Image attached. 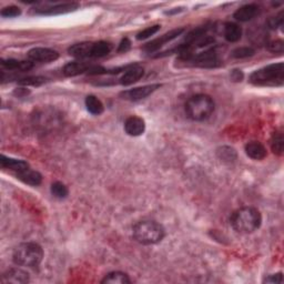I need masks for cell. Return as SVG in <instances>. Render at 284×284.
Segmentation results:
<instances>
[{"label":"cell","instance_id":"6da1fadb","mask_svg":"<svg viewBox=\"0 0 284 284\" xmlns=\"http://www.w3.org/2000/svg\"><path fill=\"white\" fill-rule=\"evenodd\" d=\"M230 222L238 233L250 234L261 227L262 216L258 209L253 207H243L233 212Z\"/></svg>","mask_w":284,"mask_h":284},{"label":"cell","instance_id":"7a4b0ae2","mask_svg":"<svg viewBox=\"0 0 284 284\" xmlns=\"http://www.w3.org/2000/svg\"><path fill=\"white\" fill-rule=\"evenodd\" d=\"M133 238L139 243L144 245H151L161 242L164 238V228L160 224L151 220H144V221L138 222L132 229Z\"/></svg>","mask_w":284,"mask_h":284},{"label":"cell","instance_id":"3957f363","mask_svg":"<svg viewBox=\"0 0 284 284\" xmlns=\"http://www.w3.org/2000/svg\"><path fill=\"white\" fill-rule=\"evenodd\" d=\"M185 114L194 121H203L213 114L216 105L210 96L199 93L192 96L185 103Z\"/></svg>","mask_w":284,"mask_h":284},{"label":"cell","instance_id":"277c9868","mask_svg":"<svg viewBox=\"0 0 284 284\" xmlns=\"http://www.w3.org/2000/svg\"><path fill=\"white\" fill-rule=\"evenodd\" d=\"M44 259V250L38 243L26 242L19 244L13 253V260L17 265L34 267Z\"/></svg>","mask_w":284,"mask_h":284},{"label":"cell","instance_id":"5b68a950","mask_svg":"<svg viewBox=\"0 0 284 284\" xmlns=\"http://www.w3.org/2000/svg\"><path fill=\"white\" fill-rule=\"evenodd\" d=\"M284 81L283 62L272 63L259 69L250 76V82L255 85H281Z\"/></svg>","mask_w":284,"mask_h":284},{"label":"cell","instance_id":"8992f818","mask_svg":"<svg viewBox=\"0 0 284 284\" xmlns=\"http://www.w3.org/2000/svg\"><path fill=\"white\" fill-rule=\"evenodd\" d=\"M185 61H191L194 62L196 66L203 67V68H213L219 65V59L216 50L213 49H208L198 55H194L191 58L187 59Z\"/></svg>","mask_w":284,"mask_h":284},{"label":"cell","instance_id":"52a82bcc","mask_svg":"<svg viewBox=\"0 0 284 284\" xmlns=\"http://www.w3.org/2000/svg\"><path fill=\"white\" fill-rule=\"evenodd\" d=\"M28 58L35 62H52L59 58V53L56 50L49 49V48L37 47L28 51Z\"/></svg>","mask_w":284,"mask_h":284},{"label":"cell","instance_id":"ba28073f","mask_svg":"<svg viewBox=\"0 0 284 284\" xmlns=\"http://www.w3.org/2000/svg\"><path fill=\"white\" fill-rule=\"evenodd\" d=\"M158 88H160V84H148V85H143V87L123 91V92L120 93V96L122 97V99L125 100L138 101L147 98L148 96L154 92Z\"/></svg>","mask_w":284,"mask_h":284},{"label":"cell","instance_id":"9c48e42d","mask_svg":"<svg viewBox=\"0 0 284 284\" xmlns=\"http://www.w3.org/2000/svg\"><path fill=\"white\" fill-rule=\"evenodd\" d=\"M125 131L131 137H139L146 131V122L140 117L131 116L125 122Z\"/></svg>","mask_w":284,"mask_h":284},{"label":"cell","instance_id":"30bf717a","mask_svg":"<svg viewBox=\"0 0 284 284\" xmlns=\"http://www.w3.org/2000/svg\"><path fill=\"white\" fill-rule=\"evenodd\" d=\"M183 31H184L183 28H178V29L171 30V31H169V33L164 34L163 36L160 37V38H157V39H154L153 41L149 42V44L146 45V47H144V50H147L148 52H153L155 50H158L159 48L162 47L164 44H167V42L175 39L176 37H179L182 33H183Z\"/></svg>","mask_w":284,"mask_h":284},{"label":"cell","instance_id":"8fae6325","mask_svg":"<svg viewBox=\"0 0 284 284\" xmlns=\"http://www.w3.org/2000/svg\"><path fill=\"white\" fill-rule=\"evenodd\" d=\"M3 283H14L23 284L29 282V274L21 269H9L2 277Z\"/></svg>","mask_w":284,"mask_h":284},{"label":"cell","instance_id":"7c38bea8","mask_svg":"<svg viewBox=\"0 0 284 284\" xmlns=\"http://www.w3.org/2000/svg\"><path fill=\"white\" fill-rule=\"evenodd\" d=\"M259 13H260V8L258 5L250 4L239 8L237 12L234 13L233 17L235 18V20L241 21V23H246V21L253 19L255 16H258Z\"/></svg>","mask_w":284,"mask_h":284},{"label":"cell","instance_id":"4fadbf2b","mask_svg":"<svg viewBox=\"0 0 284 284\" xmlns=\"http://www.w3.org/2000/svg\"><path fill=\"white\" fill-rule=\"evenodd\" d=\"M92 48L93 42H80V44H76L69 48L68 52L69 55L77 59L91 58V56H92Z\"/></svg>","mask_w":284,"mask_h":284},{"label":"cell","instance_id":"5bb4252c","mask_svg":"<svg viewBox=\"0 0 284 284\" xmlns=\"http://www.w3.org/2000/svg\"><path fill=\"white\" fill-rule=\"evenodd\" d=\"M79 5L78 4H60L56 5V6L48 7L44 9H37V13L40 15H46V16H52V15H60V14H67L73 12V10L78 9Z\"/></svg>","mask_w":284,"mask_h":284},{"label":"cell","instance_id":"9a60e30c","mask_svg":"<svg viewBox=\"0 0 284 284\" xmlns=\"http://www.w3.org/2000/svg\"><path fill=\"white\" fill-rule=\"evenodd\" d=\"M91 65L87 62L81 61H73L68 62L67 65L63 67V74L67 77H76L78 74H81L84 72H89Z\"/></svg>","mask_w":284,"mask_h":284},{"label":"cell","instance_id":"2e32d148","mask_svg":"<svg viewBox=\"0 0 284 284\" xmlns=\"http://www.w3.org/2000/svg\"><path fill=\"white\" fill-rule=\"evenodd\" d=\"M144 73L143 68L140 66H132L128 68L120 79V83L123 85H130L137 82Z\"/></svg>","mask_w":284,"mask_h":284},{"label":"cell","instance_id":"e0dca14e","mask_svg":"<svg viewBox=\"0 0 284 284\" xmlns=\"http://www.w3.org/2000/svg\"><path fill=\"white\" fill-rule=\"evenodd\" d=\"M0 163H2V167L5 169H9L12 171H15L16 173L21 172V171H25L27 169H29L28 162L24 161V160H17V159H12L8 158L6 155H2V160H0Z\"/></svg>","mask_w":284,"mask_h":284},{"label":"cell","instance_id":"ac0fdd59","mask_svg":"<svg viewBox=\"0 0 284 284\" xmlns=\"http://www.w3.org/2000/svg\"><path fill=\"white\" fill-rule=\"evenodd\" d=\"M245 152L251 159L263 160L266 157V149L261 142L251 141L245 146Z\"/></svg>","mask_w":284,"mask_h":284},{"label":"cell","instance_id":"d6986e66","mask_svg":"<svg viewBox=\"0 0 284 284\" xmlns=\"http://www.w3.org/2000/svg\"><path fill=\"white\" fill-rule=\"evenodd\" d=\"M16 175H17V178L23 181L24 183L29 184V185H34V186L39 185L41 183V181H42V176L38 172V171L31 170L30 168L25 170V171H21V172L16 173Z\"/></svg>","mask_w":284,"mask_h":284},{"label":"cell","instance_id":"ffe728a7","mask_svg":"<svg viewBox=\"0 0 284 284\" xmlns=\"http://www.w3.org/2000/svg\"><path fill=\"white\" fill-rule=\"evenodd\" d=\"M224 38L229 42H238L242 37V28L234 23H227L224 25Z\"/></svg>","mask_w":284,"mask_h":284},{"label":"cell","instance_id":"44dd1931","mask_svg":"<svg viewBox=\"0 0 284 284\" xmlns=\"http://www.w3.org/2000/svg\"><path fill=\"white\" fill-rule=\"evenodd\" d=\"M2 66L7 70H19V71H28L33 68V62L30 61H19L15 59H8V60H2Z\"/></svg>","mask_w":284,"mask_h":284},{"label":"cell","instance_id":"7402d4cb","mask_svg":"<svg viewBox=\"0 0 284 284\" xmlns=\"http://www.w3.org/2000/svg\"><path fill=\"white\" fill-rule=\"evenodd\" d=\"M101 283H110V284H129L131 280L128 276V274L120 271L111 272L109 274H107Z\"/></svg>","mask_w":284,"mask_h":284},{"label":"cell","instance_id":"603a6c76","mask_svg":"<svg viewBox=\"0 0 284 284\" xmlns=\"http://www.w3.org/2000/svg\"><path fill=\"white\" fill-rule=\"evenodd\" d=\"M85 107H87V110L94 116H99L104 112L105 107L104 104L101 103V100L98 99L94 96H88L85 98Z\"/></svg>","mask_w":284,"mask_h":284},{"label":"cell","instance_id":"cb8c5ba5","mask_svg":"<svg viewBox=\"0 0 284 284\" xmlns=\"http://www.w3.org/2000/svg\"><path fill=\"white\" fill-rule=\"evenodd\" d=\"M112 50V45L107 41H98L94 42L92 48V56L91 58H101L109 55Z\"/></svg>","mask_w":284,"mask_h":284},{"label":"cell","instance_id":"d4e9b609","mask_svg":"<svg viewBox=\"0 0 284 284\" xmlns=\"http://www.w3.org/2000/svg\"><path fill=\"white\" fill-rule=\"evenodd\" d=\"M283 148H284V139H283V133L282 131H275L273 133L272 139H271V149L272 151L275 154L281 155L283 153Z\"/></svg>","mask_w":284,"mask_h":284},{"label":"cell","instance_id":"484cf974","mask_svg":"<svg viewBox=\"0 0 284 284\" xmlns=\"http://www.w3.org/2000/svg\"><path fill=\"white\" fill-rule=\"evenodd\" d=\"M51 194L55 198H58V199H65V198H67L69 191L68 187L62 182L57 181L51 184Z\"/></svg>","mask_w":284,"mask_h":284},{"label":"cell","instance_id":"4316f807","mask_svg":"<svg viewBox=\"0 0 284 284\" xmlns=\"http://www.w3.org/2000/svg\"><path fill=\"white\" fill-rule=\"evenodd\" d=\"M254 52L255 50L251 47H240V48H237L235 50H233L232 56L237 59H243V58L252 57L254 55Z\"/></svg>","mask_w":284,"mask_h":284},{"label":"cell","instance_id":"83f0119b","mask_svg":"<svg viewBox=\"0 0 284 284\" xmlns=\"http://www.w3.org/2000/svg\"><path fill=\"white\" fill-rule=\"evenodd\" d=\"M159 30H160V26H159V25H155V26H152V27H148L147 29L142 30L141 33H139V34L137 35V39H138V40L148 39V38H150V37H151V36L157 34Z\"/></svg>","mask_w":284,"mask_h":284},{"label":"cell","instance_id":"f1b7e54d","mask_svg":"<svg viewBox=\"0 0 284 284\" xmlns=\"http://www.w3.org/2000/svg\"><path fill=\"white\" fill-rule=\"evenodd\" d=\"M218 153L220 159H222L223 161H232V160L237 158V153H235L234 150L229 147H223L221 151H219Z\"/></svg>","mask_w":284,"mask_h":284},{"label":"cell","instance_id":"f546056e","mask_svg":"<svg viewBox=\"0 0 284 284\" xmlns=\"http://www.w3.org/2000/svg\"><path fill=\"white\" fill-rule=\"evenodd\" d=\"M46 81V78L42 77H28L25 79H21L19 81V84L21 85H34V87H37V85H40Z\"/></svg>","mask_w":284,"mask_h":284},{"label":"cell","instance_id":"4dcf8cb0","mask_svg":"<svg viewBox=\"0 0 284 284\" xmlns=\"http://www.w3.org/2000/svg\"><path fill=\"white\" fill-rule=\"evenodd\" d=\"M0 14H2L3 17L15 18V17H18V16L21 14V10L20 8L16 7V6H9V7L4 8Z\"/></svg>","mask_w":284,"mask_h":284},{"label":"cell","instance_id":"1f68e13d","mask_svg":"<svg viewBox=\"0 0 284 284\" xmlns=\"http://www.w3.org/2000/svg\"><path fill=\"white\" fill-rule=\"evenodd\" d=\"M284 19H283V13H280L275 17H271L267 20V26L270 29H277L283 26Z\"/></svg>","mask_w":284,"mask_h":284},{"label":"cell","instance_id":"d6a6232c","mask_svg":"<svg viewBox=\"0 0 284 284\" xmlns=\"http://www.w3.org/2000/svg\"><path fill=\"white\" fill-rule=\"evenodd\" d=\"M267 50L275 53H282L284 51V42L282 40L271 41L267 44Z\"/></svg>","mask_w":284,"mask_h":284},{"label":"cell","instance_id":"836d02e7","mask_svg":"<svg viewBox=\"0 0 284 284\" xmlns=\"http://www.w3.org/2000/svg\"><path fill=\"white\" fill-rule=\"evenodd\" d=\"M263 283H271V284H280L283 283V275L282 273H276V274L269 275L264 278Z\"/></svg>","mask_w":284,"mask_h":284},{"label":"cell","instance_id":"e575fe53","mask_svg":"<svg viewBox=\"0 0 284 284\" xmlns=\"http://www.w3.org/2000/svg\"><path fill=\"white\" fill-rule=\"evenodd\" d=\"M130 47H131V42L130 40L128 39V38H125V39H122V41L120 42V45H119V48H118V51L119 52H126L130 49Z\"/></svg>","mask_w":284,"mask_h":284},{"label":"cell","instance_id":"d590c367","mask_svg":"<svg viewBox=\"0 0 284 284\" xmlns=\"http://www.w3.org/2000/svg\"><path fill=\"white\" fill-rule=\"evenodd\" d=\"M231 79L233 81H242L243 73L241 70H233L231 73Z\"/></svg>","mask_w":284,"mask_h":284},{"label":"cell","instance_id":"8d00e7d4","mask_svg":"<svg viewBox=\"0 0 284 284\" xmlns=\"http://www.w3.org/2000/svg\"><path fill=\"white\" fill-rule=\"evenodd\" d=\"M28 93H29V91L26 90L25 88H19L15 91V94H18L19 97H21V96H27Z\"/></svg>","mask_w":284,"mask_h":284}]
</instances>
